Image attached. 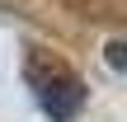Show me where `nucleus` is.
Listing matches in <instances>:
<instances>
[{"label":"nucleus","mask_w":127,"mask_h":122,"mask_svg":"<svg viewBox=\"0 0 127 122\" xmlns=\"http://www.w3.org/2000/svg\"><path fill=\"white\" fill-rule=\"evenodd\" d=\"M108 66H113V71L127 66V47H123V42H108Z\"/></svg>","instance_id":"f03ea898"},{"label":"nucleus","mask_w":127,"mask_h":122,"mask_svg":"<svg viewBox=\"0 0 127 122\" xmlns=\"http://www.w3.org/2000/svg\"><path fill=\"white\" fill-rule=\"evenodd\" d=\"M24 75H28L42 113L52 122H75V113L85 108V80H80L66 61H57V56H47V52H28Z\"/></svg>","instance_id":"f257e3e1"}]
</instances>
